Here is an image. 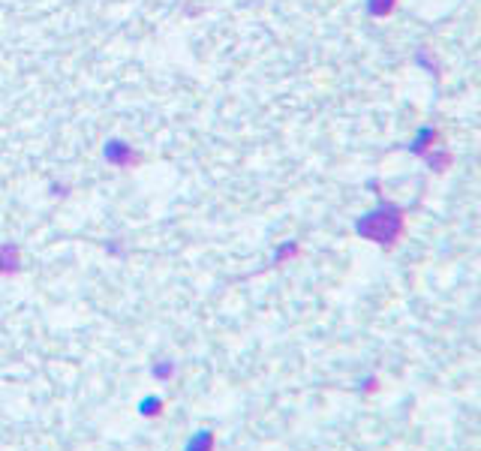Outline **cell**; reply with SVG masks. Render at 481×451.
<instances>
[{
    "mask_svg": "<svg viewBox=\"0 0 481 451\" xmlns=\"http://www.w3.org/2000/svg\"><path fill=\"white\" fill-rule=\"evenodd\" d=\"M172 376H175V361H163V364L154 367V379L165 382V379H172Z\"/></svg>",
    "mask_w": 481,
    "mask_h": 451,
    "instance_id": "obj_5",
    "label": "cell"
},
{
    "mask_svg": "<svg viewBox=\"0 0 481 451\" xmlns=\"http://www.w3.org/2000/svg\"><path fill=\"white\" fill-rule=\"evenodd\" d=\"M106 160L111 163V166H120V168H127V166H132L139 160V154L130 148V144H124V142H108L106 144Z\"/></svg>",
    "mask_w": 481,
    "mask_h": 451,
    "instance_id": "obj_1",
    "label": "cell"
},
{
    "mask_svg": "<svg viewBox=\"0 0 481 451\" xmlns=\"http://www.w3.org/2000/svg\"><path fill=\"white\" fill-rule=\"evenodd\" d=\"M18 271V250L15 244H4L0 247V277H9Z\"/></svg>",
    "mask_w": 481,
    "mask_h": 451,
    "instance_id": "obj_3",
    "label": "cell"
},
{
    "mask_svg": "<svg viewBox=\"0 0 481 451\" xmlns=\"http://www.w3.org/2000/svg\"><path fill=\"white\" fill-rule=\"evenodd\" d=\"M214 445H217L214 431H196L189 436V443L184 445V451H214Z\"/></svg>",
    "mask_w": 481,
    "mask_h": 451,
    "instance_id": "obj_2",
    "label": "cell"
},
{
    "mask_svg": "<svg viewBox=\"0 0 481 451\" xmlns=\"http://www.w3.org/2000/svg\"><path fill=\"white\" fill-rule=\"evenodd\" d=\"M163 397H156V394H151V397H144L142 403H139V412L144 415V419H154V415H160L163 412Z\"/></svg>",
    "mask_w": 481,
    "mask_h": 451,
    "instance_id": "obj_4",
    "label": "cell"
}]
</instances>
